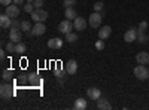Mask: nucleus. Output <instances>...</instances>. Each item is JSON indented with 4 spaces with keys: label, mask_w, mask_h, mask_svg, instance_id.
I'll list each match as a JSON object with an SVG mask.
<instances>
[{
    "label": "nucleus",
    "mask_w": 149,
    "mask_h": 110,
    "mask_svg": "<svg viewBox=\"0 0 149 110\" xmlns=\"http://www.w3.org/2000/svg\"><path fill=\"white\" fill-rule=\"evenodd\" d=\"M110 33H112V28H110L109 26H104V27H102L100 30H98V37L103 39V40H106L109 36H110Z\"/></svg>",
    "instance_id": "16"
},
{
    "label": "nucleus",
    "mask_w": 149,
    "mask_h": 110,
    "mask_svg": "<svg viewBox=\"0 0 149 110\" xmlns=\"http://www.w3.org/2000/svg\"><path fill=\"white\" fill-rule=\"evenodd\" d=\"M26 45H24L22 42H18L17 45H15V54H22V52H26Z\"/></svg>",
    "instance_id": "22"
},
{
    "label": "nucleus",
    "mask_w": 149,
    "mask_h": 110,
    "mask_svg": "<svg viewBox=\"0 0 149 110\" xmlns=\"http://www.w3.org/2000/svg\"><path fill=\"white\" fill-rule=\"evenodd\" d=\"M29 82L33 83V85H40L42 83V79L39 77L37 73H30V75H29Z\"/></svg>",
    "instance_id": "19"
},
{
    "label": "nucleus",
    "mask_w": 149,
    "mask_h": 110,
    "mask_svg": "<svg viewBox=\"0 0 149 110\" xmlns=\"http://www.w3.org/2000/svg\"><path fill=\"white\" fill-rule=\"evenodd\" d=\"M146 28H148V22L146 21H142L139 24V31H146Z\"/></svg>",
    "instance_id": "32"
},
{
    "label": "nucleus",
    "mask_w": 149,
    "mask_h": 110,
    "mask_svg": "<svg viewBox=\"0 0 149 110\" xmlns=\"http://www.w3.org/2000/svg\"><path fill=\"white\" fill-rule=\"evenodd\" d=\"M134 76L139 80H146L149 77V70L146 68L145 64H139L137 67H134Z\"/></svg>",
    "instance_id": "3"
},
{
    "label": "nucleus",
    "mask_w": 149,
    "mask_h": 110,
    "mask_svg": "<svg viewBox=\"0 0 149 110\" xmlns=\"http://www.w3.org/2000/svg\"><path fill=\"white\" fill-rule=\"evenodd\" d=\"M61 46H63V39L60 37H52L48 40V48H51V49H60Z\"/></svg>",
    "instance_id": "12"
},
{
    "label": "nucleus",
    "mask_w": 149,
    "mask_h": 110,
    "mask_svg": "<svg viewBox=\"0 0 149 110\" xmlns=\"http://www.w3.org/2000/svg\"><path fill=\"white\" fill-rule=\"evenodd\" d=\"M73 28H74V27H73V24H72L70 19H64V21H61V22L58 24V31H60V33H63V34L72 33Z\"/></svg>",
    "instance_id": "5"
},
{
    "label": "nucleus",
    "mask_w": 149,
    "mask_h": 110,
    "mask_svg": "<svg viewBox=\"0 0 149 110\" xmlns=\"http://www.w3.org/2000/svg\"><path fill=\"white\" fill-rule=\"evenodd\" d=\"M10 26H12V18L5 12V14L0 15V27L2 28H10Z\"/></svg>",
    "instance_id": "10"
},
{
    "label": "nucleus",
    "mask_w": 149,
    "mask_h": 110,
    "mask_svg": "<svg viewBox=\"0 0 149 110\" xmlns=\"http://www.w3.org/2000/svg\"><path fill=\"white\" fill-rule=\"evenodd\" d=\"M14 3H15V5H22L24 0H14Z\"/></svg>",
    "instance_id": "37"
},
{
    "label": "nucleus",
    "mask_w": 149,
    "mask_h": 110,
    "mask_svg": "<svg viewBox=\"0 0 149 110\" xmlns=\"http://www.w3.org/2000/svg\"><path fill=\"white\" fill-rule=\"evenodd\" d=\"M31 28H33V27H31V22H30V21H27V19H26V21H21V30H22L24 33L31 31Z\"/></svg>",
    "instance_id": "21"
},
{
    "label": "nucleus",
    "mask_w": 149,
    "mask_h": 110,
    "mask_svg": "<svg viewBox=\"0 0 149 110\" xmlns=\"http://www.w3.org/2000/svg\"><path fill=\"white\" fill-rule=\"evenodd\" d=\"M136 59H137L139 64H149V54L148 52H139L136 55Z\"/></svg>",
    "instance_id": "17"
},
{
    "label": "nucleus",
    "mask_w": 149,
    "mask_h": 110,
    "mask_svg": "<svg viewBox=\"0 0 149 110\" xmlns=\"http://www.w3.org/2000/svg\"><path fill=\"white\" fill-rule=\"evenodd\" d=\"M12 2H14V0H0V3L3 6H9V5H12Z\"/></svg>",
    "instance_id": "34"
},
{
    "label": "nucleus",
    "mask_w": 149,
    "mask_h": 110,
    "mask_svg": "<svg viewBox=\"0 0 149 110\" xmlns=\"http://www.w3.org/2000/svg\"><path fill=\"white\" fill-rule=\"evenodd\" d=\"M6 52H8V51H2V52H0V58H2V59L6 58Z\"/></svg>",
    "instance_id": "36"
},
{
    "label": "nucleus",
    "mask_w": 149,
    "mask_h": 110,
    "mask_svg": "<svg viewBox=\"0 0 149 110\" xmlns=\"http://www.w3.org/2000/svg\"><path fill=\"white\" fill-rule=\"evenodd\" d=\"M95 49H97V51L104 49V40H103V39H100V40H97V42H95Z\"/></svg>",
    "instance_id": "29"
},
{
    "label": "nucleus",
    "mask_w": 149,
    "mask_h": 110,
    "mask_svg": "<svg viewBox=\"0 0 149 110\" xmlns=\"http://www.w3.org/2000/svg\"><path fill=\"white\" fill-rule=\"evenodd\" d=\"M76 5V0H63V6L64 8H73Z\"/></svg>",
    "instance_id": "27"
},
{
    "label": "nucleus",
    "mask_w": 149,
    "mask_h": 110,
    "mask_svg": "<svg viewBox=\"0 0 149 110\" xmlns=\"http://www.w3.org/2000/svg\"><path fill=\"white\" fill-rule=\"evenodd\" d=\"M15 42H12V40H9L8 43H6V51L9 52V54H15Z\"/></svg>",
    "instance_id": "26"
},
{
    "label": "nucleus",
    "mask_w": 149,
    "mask_h": 110,
    "mask_svg": "<svg viewBox=\"0 0 149 110\" xmlns=\"http://www.w3.org/2000/svg\"><path fill=\"white\" fill-rule=\"evenodd\" d=\"M103 8H104V3H103V2H95V3H94V10H95V12H102Z\"/></svg>",
    "instance_id": "28"
},
{
    "label": "nucleus",
    "mask_w": 149,
    "mask_h": 110,
    "mask_svg": "<svg viewBox=\"0 0 149 110\" xmlns=\"http://www.w3.org/2000/svg\"><path fill=\"white\" fill-rule=\"evenodd\" d=\"M45 31H46V27H45L43 22H36L31 28L33 36H42V34H45Z\"/></svg>",
    "instance_id": "9"
},
{
    "label": "nucleus",
    "mask_w": 149,
    "mask_h": 110,
    "mask_svg": "<svg viewBox=\"0 0 149 110\" xmlns=\"http://www.w3.org/2000/svg\"><path fill=\"white\" fill-rule=\"evenodd\" d=\"M33 8H34V5H33V3H27V5H24V12H27V14H31V12L34 10Z\"/></svg>",
    "instance_id": "30"
},
{
    "label": "nucleus",
    "mask_w": 149,
    "mask_h": 110,
    "mask_svg": "<svg viewBox=\"0 0 149 110\" xmlns=\"http://www.w3.org/2000/svg\"><path fill=\"white\" fill-rule=\"evenodd\" d=\"M102 19H103L102 12H93V14L90 15V26L93 28H98L102 26Z\"/></svg>",
    "instance_id": "4"
},
{
    "label": "nucleus",
    "mask_w": 149,
    "mask_h": 110,
    "mask_svg": "<svg viewBox=\"0 0 149 110\" xmlns=\"http://www.w3.org/2000/svg\"><path fill=\"white\" fill-rule=\"evenodd\" d=\"M86 100H84V98H78L76 101H74V109L76 110H85L86 109Z\"/></svg>",
    "instance_id": "20"
},
{
    "label": "nucleus",
    "mask_w": 149,
    "mask_h": 110,
    "mask_svg": "<svg viewBox=\"0 0 149 110\" xmlns=\"http://www.w3.org/2000/svg\"><path fill=\"white\" fill-rule=\"evenodd\" d=\"M137 42L142 43V45H145V43L148 42V36L145 34V31H139V33H137Z\"/></svg>",
    "instance_id": "23"
},
{
    "label": "nucleus",
    "mask_w": 149,
    "mask_h": 110,
    "mask_svg": "<svg viewBox=\"0 0 149 110\" xmlns=\"http://www.w3.org/2000/svg\"><path fill=\"white\" fill-rule=\"evenodd\" d=\"M12 75H14V71H12V70H3L2 77H3V80H5V82H8V80H10V79H12Z\"/></svg>",
    "instance_id": "25"
},
{
    "label": "nucleus",
    "mask_w": 149,
    "mask_h": 110,
    "mask_svg": "<svg viewBox=\"0 0 149 110\" xmlns=\"http://www.w3.org/2000/svg\"><path fill=\"white\" fill-rule=\"evenodd\" d=\"M31 18L34 22H45L46 18H48V12L43 10L42 8H36L33 12H31Z\"/></svg>",
    "instance_id": "1"
},
{
    "label": "nucleus",
    "mask_w": 149,
    "mask_h": 110,
    "mask_svg": "<svg viewBox=\"0 0 149 110\" xmlns=\"http://www.w3.org/2000/svg\"><path fill=\"white\" fill-rule=\"evenodd\" d=\"M21 31H22V30H19V28H10V31H9V40L15 42V43L21 42V40H22Z\"/></svg>",
    "instance_id": "7"
},
{
    "label": "nucleus",
    "mask_w": 149,
    "mask_h": 110,
    "mask_svg": "<svg viewBox=\"0 0 149 110\" xmlns=\"http://www.w3.org/2000/svg\"><path fill=\"white\" fill-rule=\"evenodd\" d=\"M64 17H66V19H74L78 17V14H76V10H74L73 8H66V10H64Z\"/></svg>",
    "instance_id": "18"
},
{
    "label": "nucleus",
    "mask_w": 149,
    "mask_h": 110,
    "mask_svg": "<svg viewBox=\"0 0 149 110\" xmlns=\"http://www.w3.org/2000/svg\"><path fill=\"white\" fill-rule=\"evenodd\" d=\"M86 95H88L91 100H98L102 97V91L98 88H88L86 89Z\"/></svg>",
    "instance_id": "14"
},
{
    "label": "nucleus",
    "mask_w": 149,
    "mask_h": 110,
    "mask_svg": "<svg viewBox=\"0 0 149 110\" xmlns=\"http://www.w3.org/2000/svg\"><path fill=\"white\" fill-rule=\"evenodd\" d=\"M33 5H34V8H42V5H43V0H34Z\"/></svg>",
    "instance_id": "33"
},
{
    "label": "nucleus",
    "mask_w": 149,
    "mask_h": 110,
    "mask_svg": "<svg viewBox=\"0 0 149 110\" xmlns=\"http://www.w3.org/2000/svg\"><path fill=\"white\" fill-rule=\"evenodd\" d=\"M66 40L69 42V43H74L78 40V34L76 33H67L66 34Z\"/></svg>",
    "instance_id": "24"
},
{
    "label": "nucleus",
    "mask_w": 149,
    "mask_h": 110,
    "mask_svg": "<svg viewBox=\"0 0 149 110\" xmlns=\"http://www.w3.org/2000/svg\"><path fill=\"white\" fill-rule=\"evenodd\" d=\"M95 101H97V107L100 109V110H110L112 109V104L106 98H102V97H100V98L95 100Z\"/></svg>",
    "instance_id": "15"
},
{
    "label": "nucleus",
    "mask_w": 149,
    "mask_h": 110,
    "mask_svg": "<svg viewBox=\"0 0 149 110\" xmlns=\"http://www.w3.org/2000/svg\"><path fill=\"white\" fill-rule=\"evenodd\" d=\"M14 88H12V85L10 83H2V86H0V95H2V98L3 100H9L14 97Z\"/></svg>",
    "instance_id": "2"
},
{
    "label": "nucleus",
    "mask_w": 149,
    "mask_h": 110,
    "mask_svg": "<svg viewBox=\"0 0 149 110\" xmlns=\"http://www.w3.org/2000/svg\"><path fill=\"white\" fill-rule=\"evenodd\" d=\"M55 76H57V77H60V79H61V77H64V71L57 70V71H55Z\"/></svg>",
    "instance_id": "35"
},
{
    "label": "nucleus",
    "mask_w": 149,
    "mask_h": 110,
    "mask_svg": "<svg viewBox=\"0 0 149 110\" xmlns=\"http://www.w3.org/2000/svg\"><path fill=\"white\" fill-rule=\"evenodd\" d=\"M78 71V63L74 59H69L66 63V73L67 75H74Z\"/></svg>",
    "instance_id": "11"
},
{
    "label": "nucleus",
    "mask_w": 149,
    "mask_h": 110,
    "mask_svg": "<svg viewBox=\"0 0 149 110\" xmlns=\"http://www.w3.org/2000/svg\"><path fill=\"white\" fill-rule=\"evenodd\" d=\"M6 14L10 18H17V17H19V8L17 5H9V6H6Z\"/></svg>",
    "instance_id": "13"
},
{
    "label": "nucleus",
    "mask_w": 149,
    "mask_h": 110,
    "mask_svg": "<svg viewBox=\"0 0 149 110\" xmlns=\"http://www.w3.org/2000/svg\"><path fill=\"white\" fill-rule=\"evenodd\" d=\"M10 28H21V22L17 19V18H12V26Z\"/></svg>",
    "instance_id": "31"
},
{
    "label": "nucleus",
    "mask_w": 149,
    "mask_h": 110,
    "mask_svg": "<svg viewBox=\"0 0 149 110\" xmlns=\"http://www.w3.org/2000/svg\"><path fill=\"white\" fill-rule=\"evenodd\" d=\"M73 27H74V30H78V31H84L86 28V21L82 17H76L73 19Z\"/></svg>",
    "instance_id": "8"
},
{
    "label": "nucleus",
    "mask_w": 149,
    "mask_h": 110,
    "mask_svg": "<svg viewBox=\"0 0 149 110\" xmlns=\"http://www.w3.org/2000/svg\"><path fill=\"white\" fill-rule=\"evenodd\" d=\"M137 33L139 30H136V28H128L125 31V34H124V40H125L127 43H131L134 40H137Z\"/></svg>",
    "instance_id": "6"
}]
</instances>
